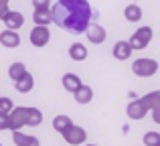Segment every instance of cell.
<instances>
[{
  "label": "cell",
  "mask_w": 160,
  "mask_h": 146,
  "mask_svg": "<svg viewBox=\"0 0 160 146\" xmlns=\"http://www.w3.org/2000/svg\"><path fill=\"white\" fill-rule=\"evenodd\" d=\"M0 45L6 49H16L20 45V35L16 31H10V28H4L0 33Z\"/></svg>",
  "instance_id": "30bf717a"
},
{
  "label": "cell",
  "mask_w": 160,
  "mask_h": 146,
  "mask_svg": "<svg viewBox=\"0 0 160 146\" xmlns=\"http://www.w3.org/2000/svg\"><path fill=\"white\" fill-rule=\"evenodd\" d=\"M126 114H128L130 120H142L146 114H148V110H146V106L142 103V99H134V102L128 103V108H126Z\"/></svg>",
  "instance_id": "9c48e42d"
},
{
  "label": "cell",
  "mask_w": 160,
  "mask_h": 146,
  "mask_svg": "<svg viewBox=\"0 0 160 146\" xmlns=\"http://www.w3.org/2000/svg\"><path fill=\"white\" fill-rule=\"evenodd\" d=\"M12 108H14L12 99L10 98H2V95H0V114H8Z\"/></svg>",
  "instance_id": "cb8c5ba5"
},
{
  "label": "cell",
  "mask_w": 160,
  "mask_h": 146,
  "mask_svg": "<svg viewBox=\"0 0 160 146\" xmlns=\"http://www.w3.org/2000/svg\"><path fill=\"white\" fill-rule=\"evenodd\" d=\"M61 136H63V140L71 146H81V144H85V140H87L85 128L75 126V124H69V126L61 132Z\"/></svg>",
  "instance_id": "3957f363"
},
{
  "label": "cell",
  "mask_w": 160,
  "mask_h": 146,
  "mask_svg": "<svg viewBox=\"0 0 160 146\" xmlns=\"http://www.w3.org/2000/svg\"><path fill=\"white\" fill-rule=\"evenodd\" d=\"M32 20H35V24H39V27H49V24L53 23L51 8H35V12H32Z\"/></svg>",
  "instance_id": "2e32d148"
},
{
  "label": "cell",
  "mask_w": 160,
  "mask_h": 146,
  "mask_svg": "<svg viewBox=\"0 0 160 146\" xmlns=\"http://www.w3.org/2000/svg\"><path fill=\"white\" fill-rule=\"evenodd\" d=\"M144 146H160V132L152 130L144 134Z\"/></svg>",
  "instance_id": "603a6c76"
},
{
  "label": "cell",
  "mask_w": 160,
  "mask_h": 146,
  "mask_svg": "<svg viewBox=\"0 0 160 146\" xmlns=\"http://www.w3.org/2000/svg\"><path fill=\"white\" fill-rule=\"evenodd\" d=\"M28 41H31V45H32V47H37V49L47 47L49 41H51L49 27H39V24H35V28H32L31 35H28Z\"/></svg>",
  "instance_id": "5b68a950"
},
{
  "label": "cell",
  "mask_w": 160,
  "mask_h": 146,
  "mask_svg": "<svg viewBox=\"0 0 160 146\" xmlns=\"http://www.w3.org/2000/svg\"><path fill=\"white\" fill-rule=\"evenodd\" d=\"M132 47H130V43L128 41H118L116 45H113V49H112V55L116 57L118 61H128L130 57H132Z\"/></svg>",
  "instance_id": "7c38bea8"
},
{
  "label": "cell",
  "mask_w": 160,
  "mask_h": 146,
  "mask_svg": "<svg viewBox=\"0 0 160 146\" xmlns=\"http://www.w3.org/2000/svg\"><path fill=\"white\" fill-rule=\"evenodd\" d=\"M32 87H35V77H32L28 71L24 75H20V77L14 81V89L18 91V93H28V91H32Z\"/></svg>",
  "instance_id": "4fadbf2b"
},
{
  "label": "cell",
  "mask_w": 160,
  "mask_h": 146,
  "mask_svg": "<svg viewBox=\"0 0 160 146\" xmlns=\"http://www.w3.org/2000/svg\"><path fill=\"white\" fill-rule=\"evenodd\" d=\"M0 146H2V144H0Z\"/></svg>",
  "instance_id": "f1b7e54d"
},
{
  "label": "cell",
  "mask_w": 160,
  "mask_h": 146,
  "mask_svg": "<svg viewBox=\"0 0 160 146\" xmlns=\"http://www.w3.org/2000/svg\"><path fill=\"white\" fill-rule=\"evenodd\" d=\"M24 128V106H14L8 112V130H20Z\"/></svg>",
  "instance_id": "8992f818"
},
{
  "label": "cell",
  "mask_w": 160,
  "mask_h": 146,
  "mask_svg": "<svg viewBox=\"0 0 160 146\" xmlns=\"http://www.w3.org/2000/svg\"><path fill=\"white\" fill-rule=\"evenodd\" d=\"M8 2H10V0H0V20H2L4 14L10 10V8H8Z\"/></svg>",
  "instance_id": "484cf974"
},
{
  "label": "cell",
  "mask_w": 160,
  "mask_h": 146,
  "mask_svg": "<svg viewBox=\"0 0 160 146\" xmlns=\"http://www.w3.org/2000/svg\"><path fill=\"white\" fill-rule=\"evenodd\" d=\"M73 98H75V102H77V103L85 106V103H89L91 99H93V89H91L89 85H85V83H81V85L73 91Z\"/></svg>",
  "instance_id": "5bb4252c"
},
{
  "label": "cell",
  "mask_w": 160,
  "mask_h": 146,
  "mask_svg": "<svg viewBox=\"0 0 160 146\" xmlns=\"http://www.w3.org/2000/svg\"><path fill=\"white\" fill-rule=\"evenodd\" d=\"M154 33L150 27H140L136 33H134L132 37H130V47H132V51H140V49H146L150 45V41H152Z\"/></svg>",
  "instance_id": "277c9868"
},
{
  "label": "cell",
  "mask_w": 160,
  "mask_h": 146,
  "mask_svg": "<svg viewBox=\"0 0 160 146\" xmlns=\"http://www.w3.org/2000/svg\"><path fill=\"white\" fill-rule=\"evenodd\" d=\"M2 23L6 24V28H10V31H18L24 24V16H22V12H18V10H8L6 14H4Z\"/></svg>",
  "instance_id": "ba28073f"
},
{
  "label": "cell",
  "mask_w": 160,
  "mask_h": 146,
  "mask_svg": "<svg viewBox=\"0 0 160 146\" xmlns=\"http://www.w3.org/2000/svg\"><path fill=\"white\" fill-rule=\"evenodd\" d=\"M142 103L146 106L148 112H154V110H160V91H152V93H146L144 98H140Z\"/></svg>",
  "instance_id": "d6986e66"
},
{
  "label": "cell",
  "mask_w": 160,
  "mask_h": 146,
  "mask_svg": "<svg viewBox=\"0 0 160 146\" xmlns=\"http://www.w3.org/2000/svg\"><path fill=\"white\" fill-rule=\"evenodd\" d=\"M69 57L73 61H77V63H81V61L87 59V47L83 43H73L69 47Z\"/></svg>",
  "instance_id": "e0dca14e"
},
{
  "label": "cell",
  "mask_w": 160,
  "mask_h": 146,
  "mask_svg": "<svg viewBox=\"0 0 160 146\" xmlns=\"http://www.w3.org/2000/svg\"><path fill=\"white\" fill-rule=\"evenodd\" d=\"M43 122V112L39 108H24V126H39Z\"/></svg>",
  "instance_id": "9a60e30c"
},
{
  "label": "cell",
  "mask_w": 160,
  "mask_h": 146,
  "mask_svg": "<svg viewBox=\"0 0 160 146\" xmlns=\"http://www.w3.org/2000/svg\"><path fill=\"white\" fill-rule=\"evenodd\" d=\"M61 83H63V89L65 91L73 93V91L81 85V79H79V75H75V73H65L63 79H61Z\"/></svg>",
  "instance_id": "ac0fdd59"
},
{
  "label": "cell",
  "mask_w": 160,
  "mask_h": 146,
  "mask_svg": "<svg viewBox=\"0 0 160 146\" xmlns=\"http://www.w3.org/2000/svg\"><path fill=\"white\" fill-rule=\"evenodd\" d=\"M81 146H95V144H81Z\"/></svg>",
  "instance_id": "83f0119b"
},
{
  "label": "cell",
  "mask_w": 160,
  "mask_h": 146,
  "mask_svg": "<svg viewBox=\"0 0 160 146\" xmlns=\"http://www.w3.org/2000/svg\"><path fill=\"white\" fill-rule=\"evenodd\" d=\"M69 124H73L69 116H67V114H59V116H55V118H53V130H57L59 134H61Z\"/></svg>",
  "instance_id": "44dd1931"
},
{
  "label": "cell",
  "mask_w": 160,
  "mask_h": 146,
  "mask_svg": "<svg viewBox=\"0 0 160 146\" xmlns=\"http://www.w3.org/2000/svg\"><path fill=\"white\" fill-rule=\"evenodd\" d=\"M24 73H27V65L20 63V61H16V63L8 65V77H10L12 81H16V79H18L20 75H24Z\"/></svg>",
  "instance_id": "7402d4cb"
},
{
  "label": "cell",
  "mask_w": 160,
  "mask_h": 146,
  "mask_svg": "<svg viewBox=\"0 0 160 146\" xmlns=\"http://www.w3.org/2000/svg\"><path fill=\"white\" fill-rule=\"evenodd\" d=\"M35 8H51V0H31Z\"/></svg>",
  "instance_id": "d4e9b609"
},
{
  "label": "cell",
  "mask_w": 160,
  "mask_h": 146,
  "mask_svg": "<svg viewBox=\"0 0 160 146\" xmlns=\"http://www.w3.org/2000/svg\"><path fill=\"white\" fill-rule=\"evenodd\" d=\"M124 16L128 23H138V20L142 18V8L138 6V4H128V6L124 8Z\"/></svg>",
  "instance_id": "ffe728a7"
},
{
  "label": "cell",
  "mask_w": 160,
  "mask_h": 146,
  "mask_svg": "<svg viewBox=\"0 0 160 146\" xmlns=\"http://www.w3.org/2000/svg\"><path fill=\"white\" fill-rule=\"evenodd\" d=\"M91 16L93 10L87 0H57V4L51 8L53 23L71 35L85 33L91 23Z\"/></svg>",
  "instance_id": "6da1fadb"
},
{
  "label": "cell",
  "mask_w": 160,
  "mask_h": 146,
  "mask_svg": "<svg viewBox=\"0 0 160 146\" xmlns=\"http://www.w3.org/2000/svg\"><path fill=\"white\" fill-rule=\"evenodd\" d=\"M85 37H87V41H89V43L102 45L103 41L108 39V33H106V28H103L102 24H91L89 23V27L85 28Z\"/></svg>",
  "instance_id": "52a82bcc"
},
{
  "label": "cell",
  "mask_w": 160,
  "mask_h": 146,
  "mask_svg": "<svg viewBox=\"0 0 160 146\" xmlns=\"http://www.w3.org/2000/svg\"><path fill=\"white\" fill-rule=\"evenodd\" d=\"M132 73L138 75V77H152V75L158 73V61L156 59H150V57L136 59L132 63Z\"/></svg>",
  "instance_id": "7a4b0ae2"
},
{
  "label": "cell",
  "mask_w": 160,
  "mask_h": 146,
  "mask_svg": "<svg viewBox=\"0 0 160 146\" xmlns=\"http://www.w3.org/2000/svg\"><path fill=\"white\" fill-rule=\"evenodd\" d=\"M0 130H8V114H0Z\"/></svg>",
  "instance_id": "4316f807"
},
{
  "label": "cell",
  "mask_w": 160,
  "mask_h": 146,
  "mask_svg": "<svg viewBox=\"0 0 160 146\" xmlns=\"http://www.w3.org/2000/svg\"><path fill=\"white\" fill-rule=\"evenodd\" d=\"M12 142H14V146H41V140L37 138V136L24 134V132H20V130L12 132Z\"/></svg>",
  "instance_id": "8fae6325"
}]
</instances>
